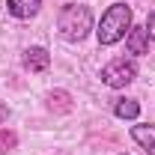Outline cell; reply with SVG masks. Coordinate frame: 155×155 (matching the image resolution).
<instances>
[{
	"instance_id": "1",
	"label": "cell",
	"mask_w": 155,
	"mask_h": 155,
	"mask_svg": "<svg viewBox=\"0 0 155 155\" xmlns=\"http://www.w3.org/2000/svg\"><path fill=\"white\" fill-rule=\"evenodd\" d=\"M128 30H131V9L125 3H114L98 21V45H116L119 39L128 36Z\"/></svg>"
},
{
	"instance_id": "2",
	"label": "cell",
	"mask_w": 155,
	"mask_h": 155,
	"mask_svg": "<svg viewBox=\"0 0 155 155\" xmlns=\"http://www.w3.org/2000/svg\"><path fill=\"white\" fill-rule=\"evenodd\" d=\"M57 30H60V36L66 39V42L87 39V33L93 30V12H90V6H81V3L63 6V12H60V18H57Z\"/></svg>"
},
{
	"instance_id": "3",
	"label": "cell",
	"mask_w": 155,
	"mask_h": 155,
	"mask_svg": "<svg viewBox=\"0 0 155 155\" xmlns=\"http://www.w3.org/2000/svg\"><path fill=\"white\" fill-rule=\"evenodd\" d=\"M134 78H137V66H134V60H125V57L110 60V63L101 69V81H104L110 90H122V87H128Z\"/></svg>"
},
{
	"instance_id": "4",
	"label": "cell",
	"mask_w": 155,
	"mask_h": 155,
	"mask_svg": "<svg viewBox=\"0 0 155 155\" xmlns=\"http://www.w3.org/2000/svg\"><path fill=\"white\" fill-rule=\"evenodd\" d=\"M24 66L30 69V72H45L48 66H51V54L45 51V48H27L24 51Z\"/></svg>"
},
{
	"instance_id": "5",
	"label": "cell",
	"mask_w": 155,
	"mask_h": 155,
	"mask_svg": "<svg viewBox=\"0 0 155 155\" xmlns=\"http://www.w3.org/2000/svg\"><path fill=\"white\" fill-rule=\"evenodd\" d=\"M125 48H128L131 54H146V48H149V33H146V27H131L128 36H125Z\"/></svg>"
},
{
	"instance_id": "6",
	"label": "cell",
	"mask_w": 155,
	"mask_h": 155,
	"mask_svg": "<svg viewBox=\"0 0 155 155\" xmlns=\"http://www.w3.org/2000/svg\"><path fill=\"white\" fill-rule=\"evenodd\" d=\"M39 6H42V0H9V12L15 15V18H33L39 12Z\"/></svg>"
},
{
	"instance_id": "7",
	"label": "cell",
	"mask_w": 155,
	"mask_h": 155,
	"mask_svg": "<svg viewBox=\"0 0 155 155\" xmlns=\"http://www.w3.org/2000/svg\"><path fill=\"white\" fill-rule=\"evenodd\" d=\"M131 137H134L149 155H155V125H134V128H131Z\"/></svg>"
},
{
	"instance_id": "8",
	"label": "cell",
	"mask_w": 155,
	"mask_h": 155,
	"mask_svg": "<svg viewBox=\"0 0 155 155\" xmlns=\"http://www.w3.org/2000/svg\"><path fill=\"white\" fill-rule=\"evenodd\" d=\"M114 114L119 116V119H137V116H140V104H137L134 98H122V101H116Z\"/></svg>"
},
{
	"instance_id": "9",
	"label": "cell",
	"mask_w": 155,
	"mask_h": 155,
	"mask_svg": "<svg viewBox=\"0 0 155 155\" xmlns=\"http://www.w3.org/2000/svg\"><path fill=\"white\" fill-rule=\"evenodd\" d=\"M15 143H18L15 131H9V128H0V152H9V149H15Z\"/></svg>"
},
{
	"instance_id": "10",
	"label": "cell",
	"mask_w": 155,
	"mask_h": 155,
	"mask_svg": "<svg viewBox=\"0 0 155 155\" xmlns=\"http://www.w3.org/2000/svg\"><path fill=\"white\" fill-rule=\"evenodd\" d=\"M146 33H149V39L155 42V12L149 15V24H146Z\"/></svg>"
},
{
	"instance_id": "11",
	"label": "cell",
	"mask_w": 155,
	"mask_h": 155,
	"mask_svg": "<svg viewBox=\"0 0 155 155\" xmlns=\"http://www.w3.org/2000/svg\"><path fill=\"white\" fill-rule=\"evenodd\" d=\"M6 119H9V107L0 101V122H6Z\"/></svg>"
}]
</instances>
